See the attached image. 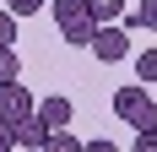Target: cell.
I'll return each mask as SVG.
<instances>
[{"instance_id":"cell-10","label":"cell","mask_w":157,"mask_h":152,"mask_svg":"<svg viewBox=\"0 0 157 152\" xmlns=\"http://www.w3.org/2000/svg\"><path fill=\"white\" fill-rule=\"evenodd\" d=\"M130 27H157V0H141V6H130Z\"/></svg>"},{"instance_id":"cell-5","label":"cell","mask_w":157,"mask_h":152,"mask_svg":"<svg viewBox=\"0 0 157 152\" xmlns=\"http://www.w3.org/2000/svg\"><path fill=\"white\" fill-rule=\"evenodd\" d=\"M11 130H16V147H27V152H44V147H49V136H54L38 114H33V120H22V125H11Z\"/></svg>"},{"instance_id":"cell-2","label":"cell","mask_w":157,"mask_h":152,"mask_svg":"<svg viewBox=\"0 0 157 152\" xmlns=\"http://www.w3.org/2000/svg\"><path fill=\"white\" fill-rule=\"evenodd\" d=\"M92 54H98L103 65L125 60V54H130V33H125V27H98V38H92Z\"/></svg>"},{"instance_id":"cell-1","label":"cell","mask_w":157,"mask_h":152,"mask_svg":"<svg viewBox=\"0 0 157 152\" xmlns=\"http://www.w3.org/2000/svg\"><path fill=\"white\" fill-rule=\"evenodd\" d=\"M38 114V98H33L22 82H11V87H0V125H22Z\"/></svg>"},{"instance_id":"cell-12","label":"cell","mask_w":157,"mask_h":152,"mask_svg":"<svg viewBox=\"0 0 157 152\" xmlns=\"http://www.w3.org/2000/svg\"><path fill=\"white\" fill-rule=\"evenodd\" d=\"M44 152H81V141L71 136V130H54V136H49V147Z\"/></svg>"},{"instance_id":"cell-15","label":"cell","mask_w":157,"mask_h":152,"mask_svg":"<svg viewBox=\"0 0 157 152\" xmlns=\"http://www.w3.org/2000/svg\"><path fill=\"white\" fill-rule=\"evenodd\" d=\"M141 130H157V103H146L141 114H136V136H141Z\"/></svg>"},{"instance_id":"cell-14","label":"cell","mask_w":157,"mask_h":152,"mask_svg":"<svg viewBox=\"0 0 157 152\" xmlns=\"http://www.w3.org/2000/svg\"><path fill=\"white\" fill-rule=\"evenodd\" d=\"M49 0H6V11L11 16H33V11H44Z\"/></svg>"},{"instance_id":"cell-16","label":"cell","mask_w":157,"mask_h":152,"mask_svg":"<svg viewBox=\"0 0 157 152\" xmlns=\"http://www.w3.org/2000/svg\"><path fill=\"white\" fill-rule=\"evenodd\" d=\"M130 152H157V130H141V136H136V147Z\"/></svg>"},{"instance_id":"cell-4","label":"cell","mask_w":157,"mask_h":152,"mask_svg":"<svg viewBox=\"0 0 157 152\" xmlns=\"http://www.w3.org/2000/svg\"><path fill=\"white\" fill-rule=\"evenodd\" d=\"M71 114H76V109H71V98H60V92H54V98H38V120H44L49 130H65Z\"/></svg>"},{"instance_id":"cell-11","label":"cell","mask_w":157,"mask_h":152,"mask_svg":"<svg viewBox=\"0 0 157 152\" xmlns=\"http://www.w3.org/2000/svg\"><path fill=\"white\" fill-rule=\"evenodd\" d=\"M136 76L141 82H157V49H141L136 54Z\"/></svg>"},{"instance_id":"cell-13","label":"cell","mask_w":157,"mask_h":152,"mask_svg":"<svg viewBox=\"0 0 157 152\" xmlns=\"http://www.w3.org/2000/svg\"><path fill=\"white\" fill-rule=\"evenodd\" d=\"M0 49H16V16L0 11Z\"/></svg>"},{"instance_id":"cell-8","label":"cell","mask_w":157,"mask_h":152,"mask_svg":"<svg viewBox=\"0 0 157 152\" xmlns=\"http://www.w3.org/2000/svg\"><path fill=\"white\" fill-rule=\"evenodd\" d=\"M92 38H98V22L87 16V22H76V27H65L60 33V44H71V49H92Z\"/></svg>"},{"instance_id":"cell-3","label":"cell","mask_w":157,"mask_h":152,"mask_svg":"<svg viewBox=\"0 0 157 152\" xmlns=\"http://www.w3.org/2000/svg\"><path fill=\"white\" fill-rule=\"evenodd\" d=\"M146 103H152V98H146V87H141V82H130V87H119V92H114V114H119V120H130V125H136V114H141Z\"/></svg>"},{"instance_id":"cell-9","label":"cell","mask_w":157,"mask_h":152,"mask_svg":"<svg viewBox=\"0 0 157 152\" xmlns=\"http://www.w3.org/2000/svg\"><path fill=\"white\" fill-rule=\"evenodd\" d=\"M11 82H22V54L16 49H0V87H11Z\"/></svg>"},{"instance_id":"cell-17","label":"cell","mask_w":157,"mask_h":152,"mask_svg":"<svg viewBox=\"0 0 157 152\" xmlns=\"http://www.w3.org/2000/svg\"><path fill=\"white\" fill-rule=\"evenodd\" d=\"M16 147V130H11V125H0V152H11Z\"/></svg>"},{"instance_id":"cell-7","label":"cell","mask_w":157,"mask_h":152,"mask_svg":"<svg viewBox=\"0 0 157 152\" xmlns=\"http://www.w3.org/2000/svg\"><path fill=\"white\" fill-rule=\"evenodd\" d=\"M54 22H60V33L87 22V0H54Z\"/></svg>"},{"instance_id":"cell-18","label":"cell","mask_w":157,"mask_h":152,"mask_svg":"<svg viewBox=\"0 0 157 152\" xmlns=\"http://www.w3.org/2000/svg\"><path fill=\"white\" fill-rule=\"evenodd\" d=\"M81 152H119L114 141H81Z\"/></svg>"},{"instance_id":"cell-6","label":"cell","mask_w":157,"mask_h":152,"mask_svg":"<svg viewBox=\"0 0 157 152\" xmlns=\"http://www.w3.org/2000/svg\"><path fill=\"white\" fill-rule=\"evenodd\" d=\"M87 16H92L98 27H119V16H125V0H87Z\"/></svg>"}]
</instances>
